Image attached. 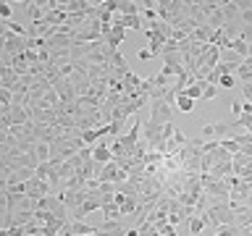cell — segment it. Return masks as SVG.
<instances>
[{"instance_id":"cell-18","label":"cell","mask_w":252,"mask_h":236,"mask_svg":"<svg viewBox=\"0 0 252 236\" xmlns=\"http://www.w3.org/2000/svg\"><path fill=\"white\" fill-rule=\"evenodd\" d=\"M8 24V31H11V34H16V37H27V27H21L19 21H5Z\"/></svg>"},{"instance_id":"cell-9","label":"cell","mask_w":252,"mask_h":236,"mask_svg":"<svg viewBox=\"0 0 252 236\" xmlns=\"http://www.w3.org/2000/svg\"><path fill=\"white\" fill-rule=\"evenodd\" d=\"M173 108L181 110V113H192V110H194V100H189L184 92H179L176 100H173Z\"/></svg>"},{"instance_id":"cell-22","label":"cell","mask_w":252,"mask_h":236,"mask_svg":"<svg viewBox=\"0 0 252 236\" xmlns=\"http://www.w3.org/2000/svg\"><path fill=\"white\" fill-rule=\"evenodd\" d=\"M13 173L19 176V181H29L32 176H34V171H32V168H19V171H13Z\"/></svg>"},{"instance_id":"cell-16","label":"cell","mask_w":252,"mask_h":236,"mask_svg":"<svg viewBox=\"0 0 252 236\" xmlns=\"http://www.w3.org/2000/svg\"><path fill=\"white\" fill-rule=\"evenodd\" d=\"M124 27L126 29H145V21H142V16H124Z\"/></svg>"},{"instance_id":"cell-23","label":"cell","mask_w":252,"mask_h":236,"mask_svg":"<svg viewBox=\"0 0 252 236\" xmlns=\"http://www.w3.org/2000/svg\"><path fill=\"white\" fill-rule=\"evenodd\" d=\"M242 94L247 102H252V84H242Z\"/></svg>"},{"instance_id":"cell-7","label":"cell","mask_w":252,"mask_h":236,"mask_svg":"<svg viewBox=\"0 0 252 236\" xmlns=\"http://www.w3.org/2000/svg\"><path fill=\"white\" fill-rule=\"evenodd\" d=\"M184 226L189 228V234H192V236H202L205 231H208V226H205V220H202L200 215H194L192 220H187ZM210 236H213V234H210Z\"/></svg>"},{"instance_id":"cell-14","label":"cell","mask_w":252,"mask_h":236,"mask_svg":"<svg viewBox=\"0 0 252 236\" xmlns=\"http://www.w3.org/2000/svg\"><path fill=\"white\" fill-rule=\"evenodd\" d=\"M220 63H228L231 68H236L239 71V66L244 63V58H239L236 53H231V50H220Z\"/></svg>"},{"instance_id":"cell-1","label":"cell","mask_w":252,"mask_h":236,"mask_svg":"<svg viewBox=\"0 0 252 236\" xmlns=\"http://www.w3.org/2000/svg\"><path fill=\"white\" fill-rule=\"evenodd\" d=\"M147 110H150V113H147V118H150V121H155V123H171V118H173V110H176V108H173V105H168V102H165V100H150V105H147Z\"/></svg>"},{"instance_id":"cell-20","label":"cell","mask_w":252,"mask_h":236,"mask_svg":"<svg viewBox=\"0 0 252 236\" xmlns=\"http://www.w3.org/2000/svg\"><path fill=\"white\" fill-rule=\"evenodd\" d=\"M234 84H236V76H220L218 79V89H234Z\"/></svg>"},{"instance_id":"cell-5","label":"cell","mask_w":252,"mask_h":236,"mask_svg":"<svg viewBox=\"0 0 252 236\" xmlns=\"http://www.w3.org/2000/svg\"><path fill=\"white\" fill-rule=\"evenodd\" d=\"M8 116H11V126H24V123L32 121V118H29V108H16V105H11Z\"/></svg>"},{"instance_id":"cell-2","label":"cell","mask_w":252,"mask_h":236,"mask_svg":"<svg viewBox=\"0 0 252 236\" xmlns=\"http://www.w3.org/2000/svg\"><path fill=\"white\" fill-rule=\"evenodd\" d=\"M220 13H223L226 24H236L239 21V3L236 0H220Z\"/></svg>"},{"instance_id":"cell-6","label":"cell","mask_w":252,"mask_h":236,"mask_svg":"<svg viewBox=\"0 0 252 236\" xmlns=\"http://www.w3.org/2000/svg\"><path fill=\"white\" fill-rule=\"evenodd\" d=\"M139 3L137 0H118V13L121 16H139Z\"/></svg>"},{"instance_id":"cell-13","label":"cell","mask_w":252,"mask_h":236,"mask_svg":"<svg viewBox=\"0 0 252 236\" xmlns=\"http://www.w3.org/2000/svg\"><path fill=\"white\" fill-rule=\"evenodd\" d=\"M228 50H231V53H236V55H239V58H244V60L250 58V45L244 42V39H239V37H236L234 42L228 45Z\"/></svg>"},{"instance_id":"cell-15","label":"cell","mask_w":252,"mask_h":236,"mask_svg":"<svg viewBox=\"0 0 252 236\" xmlns=\"http://www.w3.org/2000/svg\"><path fill=\"white\" fill-rule=\"evenodd\" d=\"M34 157H37L39 163H50V145L37 142V145H34Z\"/></svg>"},{"instance_id":"cell-8","label":"cell","mask_w":252,"mask_h":236,"mask_svg":"<svg viewBox=\"0 0 252 236\" xmlns=\"http://www.w3.org/2000/svg\"><path fill=\"white\" fill-rule=\"evenodd\" d=\"M160 55H163V66L184 68V53H160Z\"/></svg>"},{"instance_id":"cell-17","label":"cell","mask_w":252,"mask_h":236,"mask_svg":"<svg viewBox=\"0 0 252 236\" xmlns=\"http://www.w3.org/2000/svg\"><path fill=\"white\" fill-rule=\"evenodd\" d=\"M11 16H13V3L0 0V21H11Z\"/></svg>"},{"instance_id":"cell-4","label":"cell","mask_w":252,"mask_h":236,"mask_svg":"<svg viewBox=\"0 0 252 236\" xmlns=\"http://www.w3.org/2000/svg\"><path fill=\"white\" fill-rule=\"evenodd\" d=\"M16 82H19V74L11 66H0V87L3 89H13Z\"/></svg>"},{"instance_id":"cell-3","label":"cell","mask_w":252,"mask_h":236,"mask_svg":"<svg viewBox=\"0 0 252 236\" xmlns=\"http://www.w3.org/2000/svg\"><path fill=\"white\" fill-rule=\"evenodd\" d=\"M92 160L100 163V165H105V163L113 160V155H110V147L105 145V142H97V145H92Z\"/></svg>"},{"instance_id":"cell-11","label":"cell","mask_w":252,"mask_h":236,"mask_svg":"<svg viewBox=\"0 0 252 236\" xmlns=\"http://www.w3.org/2000/svg\"><path fill=\"white\" fill-rule=\"evenodd\" d=\"M102 234H116V231H126V226H124V220L118 218V220H105L102 218V223L97 226Z\"/></svg>"},{"instance_id":"cell-12","label":"cell","mask_w":252,"mask_h":236,"mask_svg":"<svg viewBox=\"0 0 252 236\" xmlns=\"http://www.w3.org/2000/svg\"><path fill=\"white\" fill-rule=\"evenodd\" d=\"M100 212H102V218H105V220H118V218H121V205H116V202H105Z\"/></svg>"},{"instance_id":"cell-10","label":"cell","mask_w":252,"mask_h":236,"mask_svg":"<svg viewBox=\"0 0 252 236\" xmlns=\"http://www.w3.org/2000/svg\"><path fill=\"white\" fill-rule=\"evenodd\" d=\"M11 68H13L19 76H27V74H29V60L24 58V53L13 55V60H11Z\"/></svg>"},{"instance_id":"cell-21","label":"cell","mask_w":252,"mask_h":236,"mask_svg":"<svg viewBox=\"0 0 252 236\" xmlns=\"http://www.w3.org/2000/svg\"><path fill=\"white\" fill-rule=\"evenodd\" d=\"M216 97H218V87L208 84V87H205V92H202V100H216Z\"/></svg>"},{"instance_id":"cell-24","label":"cell","mask_w":252,"mask_h":236,"mask_svg":"<svg viewBox=\"0 0 252 236\" xmlns=\"http://www.w3.org/2000/svg\"><path fill=\"white\" fill-rule=\"evenodd\" d=\"M231 110H234V116L239 118V116H242V100H234V102H231Z\"/></svg>"},{"instance_id":"cell-25","label":"cell","mask_w":252,"mask_h":236,"mask_svg":"<svg viewBox=\"0 0 252 236\" xmlns=\"http://www.w3.org/2000/svg\"><path fill=\"white\" fill-rule=\"evenodd\" d=\"M139 58H142V60H150V58H155V53L147 47V50H139Z\"/></svg>"},{"instance_id":"cell-19","label":"cell","mask_w":252,"mask_h":236,"mask_svg":"<svg viewBox=\"0 0 252 236\" xmlns=\"http://www.w3.org/2000/svg\"><path fill=\"white\" fill-rule=\"evenodd\" d=\"M173 145H176V147H187V142H189V137H187V134H184V129H179V126H176V131H173Z\"/></svg>"}]
</instances>
